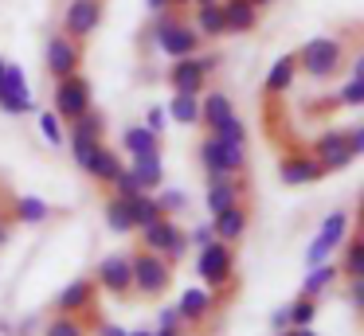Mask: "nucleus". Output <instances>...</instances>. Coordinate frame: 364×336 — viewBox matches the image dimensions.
Instances as JSON below:
<instances>
[{"instance_id":"1","label":"nucleus","mask_w":364,"mask_h":336,"mask_svg":"<svg viewBox=\"0 0 364 336\" xmlns=\"http://www.w3.org/2000/svg\"><path fill=\"white\" fill-rule=\"evenodd\" d=\"M294 59H298V70L306 78L325 82V78H333L341 70V63H345V43H341L337 36H317V39H309V43H301V51H294Z\"/></svg>"},{"instance_id":"2","label":"nucleus","mask_w":364,"mask_h":336,"mask_svg":"<svg viewBox=\"0 0 364 336\" xmlns=\"http://www.w3.org/2000/svg\"><path fill=\"white\" fill-rule=\"evenodd\" d=\"M153 39H157V47L168 55V59H184V55H196L200 47H204V39H200V31L192 28L188 20H181V16L168 8V12H157V20H153Z\"/></svg>"},{"instance_id":"3","label":"nucleus","mask_w":364,"mask_h":336,"mask_svg":"<svg viewBox=\"0 0 364 336\" xmlns=\"http://www.w3.org/2000/svg\"><path fill=\"white\" fill-rule=\"evenodd\" d=\"M137 239H141V250H153L157 258H165L168 266H176L184 254H188V234H184V227L176 223L173 215H165V219H157V223H149V227H137Z\"/></svg>"},{"instance_id":"4","label":"nucleus","mask_w":364,"mask_h":336,"mask_svg":"<svg viewBox=\"0 0 364 336\" xmlns=\"http://www.w3.org/2000/svg\"><path fill=\"white\" fill-rule=\"evenodd\" d=\"M129 270H134V293L145 297V301L161 297L168 286H173V266H168L165 258H157L153 250L137 246L134 254H129Z\"/></svg>"},{"instance_id":"5","label":"nucleus","mask_w":364,"mask_h":336,"mask_svg":"<svg viewBox=\"0 0 364 336\" xmlns=\"http://www.w3.org/2000/svg\"><path fill=\"white\" fill-rule=\"evenodd\" d=\"M200 164H204L208 180L243 176L247 172V145H228V141H220L215 133H208V137L200 141Z\"/></svg>"},{"instance_id":"6","label":"nucleus","mask_w":364,"mask_h":336,"mask_svg":"<svg viewBox=\"0 0 364 336\" xmlns=\"http://www.w3.org/2000/svg\"><path fill=\"white\" fill-rule=\"evenodd\" d=\"M196 270H200L204 289H223V286H231V278H235V246L212 239L208 246H200Z\"/></svg>"},{"instance_id":"7","label":"nucleus","mask_w":364,"mask_h":336,"mask_svg":"<svg viewBox=\"0 0 364 336\" xmlns=\"http://www.w3.org/2000/svg\"><path fill=\"white\" fill-rule=\"evenodd\" d=\"M51 102H55L59 121H75L79 114H87V109L95 106V98H90V78L82 75V70H75V75H67V78H55Z\"/></svg>"},{"instance_id":"8","label":"nucleus","mask_w":364,"mask_h":336,"mask_svg":"<svg viewBox=\"0 0 364 336\" xmlns=\"http://www.w3.org/2000/svg\"><path fill=\"white\" fill-rule=\"evenodd\" d=\"M95 286L98 293H110L114 301L134 297V270H129V254H106L95 266Z\"/></svg>"},{"instance_id":"9","label":"nucleus","mask_w":364,"mask_h":336,"mask_svg":"<svg viewBox=\"0 0 364 336\" xmlns=\"http://www.w3.org/2000/svg\"><path fill=\"white\" fill-rule=\"evenodd\" d=\"M43 70H48V78H67L75 70H82V43L55 31L48 39V47H43Z\"/></svg>"},{"instance_id":"10","label":"nucleus","mask_w":364,"mask_h":336,"mask_svg":"<svg viewBox=\"0 0 364 336\" xmlns=\"http://www.w3.org/2000/svg\"><path fill=\"white\" fill-rule=\"evenodd\" d=\"M102 16H106L102 0H71L67 12H63V36L75 39V43H87V39L98 31Z\"/></svg>"},{"instance_id":"11","label":"nucleus","mask_w":364,"mask_h":336,"mask_svg":"<svg viewBox=\"0 0 364 336\" xmlns=\"http://www.w3.org/2000/svg\"><path fill=\"white\" fill-rule=\"evenodd\" d=\"M309 156H314V161L321 164V172H325V176H329V172L348 168V164L356 161V153L348 148L345 129H329V133H321V137L314 141V148H309Z\"/></svg>"},{"instance_id":"12","label":"nucleus","mask_w":364,"mask_h":336,"mask_svg":"<svg viewBox=\"0 0 364 336\" xmlns=\"http://www.w3.org/2000/svg\"><path fill=\"white\" fill-rule=\"evenodd\" d=\"M0 114L9 117H24L32 114V90H28V78L16 63H4V82H0Z\"/></svg>"},{"instance_id":"13","label":"nucleus","mask_w":364,"mask_h":336,"mask_svg":"<svg viewBox=\"0 0 364 336\" xmlns=\"http://www.w3.org/2000/svg\"><path fill=\"white\" fill-rule=\"evenodd\" d=\"M55 313H63V317L98 313V286H95V278H75L71 286L55 297Z\"/></svg>"},{"instance_id":"14","label":"nucleus","mask_w":364,"mask_h":336,"mask_svg":"<svg viewBox=\"0 0 364 336\" xmlns=\"http://www.w3.org/2000/svg\"><path fill=\"white\" fill-rule=\"evenodd\" d=\"M247 227H251V207H247V203H231L220 215H212V234L220 242H228V246H239V242H243Z\"/></svg>"},{"instance_id":"15","label":"nucleus","mask_w":364,"mask_h":336,"mask_svg":"<svg viewBox=\"0 0 364 336\" xmlns=\"http://www.w3.org/2000/svg\"><path fill=\"white\" fill-rule=\"evenodd\" d=\"M168 86H173V94H204L208 86V75L200 70L196 55H184V59H173L168 63Z\"/></svg>"},{"instance_id":"16","label":"nucleus","mask_w":364,"mask_h":336,"mask_svg":"<svg viewBox=\"0 0 364 336\" xmlns=\"http://www.w3.org/2000/svg\"><path fill=\"white\" fill-rule=\"evenodd\" d=\"M176 313H181V325H204V320L215 313V293L204 289V286L184 289L181 301H176Z\"/></svg>"},{"instance_id":"17","label":"nucleus","mask_w":364,"mask_h":336,"mask_svg":"<svg viewBox=\"0 0 364 336\" xmlns=\"http://www.w3.org/2000/svg\"><path fill=\"white\" fill-rule=\"evenodd\" d=\"M278 176H282V184L290 188H301V184H314V180H321V164L314 161L309 153H290L278 161Z\"/></svg>"},{"instance_id":"18","label":"nucleus","mask_w":364,"mask_h":336,"mask_svg":"<svg viewBox=\"0 0 364 336\" xmlns=\"http://www.w3.org/2000/svg\"><path fill=\"white\" fill-rule=\"evenodd\" d=\"M247 192V180L239 176H220V180H208L204 188V203H208V215H220L223 207L239 203V195Z\"/></svg>"},{"instance_id":"19","label":"nucleus","mask_w":364,"mask_h":336,"mask_svg":"<svg viewBox=\"0 0 364 336\" xmlns=\"http://www.w3.org/2000/svg\"><path fill=\"white\" fill-rule=\"evenodd\" d=\"M220 8H223L228 36H247V31L259 28V8L251 0H220Z\"/></svg>"},{"instance_id":"20","label":"nucleus","mask_w":364,"mask_h":336,"mask_svg":"<svg viewBox=\"0 0 364 336\" xmlns=\"http://www.w3.org/2000/svg\"><path fill=\"white\" fill-rule=\"evenodd\" d=\"M231 114H235V106H231V98H228L223 90L200 94V125H208V133H215Z\"/></svg>"},{"instance_id":"21","label":"nucleus","mask_w":364,"mask_h":336,"mask_svg":"<svg viewBox=\"0 0 364 336\" xmlns=\"http://www.w3.org/2000/svg\"><path fill=\"white\" fill-rule=\"evenodd\" d=\"M129 172L137 176L141 192H161V184H165V164H161V153H141V156H134Z\"/></svg>"},{"instance_id":"22","label":"nucleus","mask_w":364,"mask_h":336,"mask_svg":"<svg viewBox=\"0 0 364 336\" xmlns=\"http://www.w3.org/2000/svg\"><path fill=\"white\" fill-rule=\"evenodd\" d=\"M341 281V266L337 262H321V266H309V273H306V281H301V289L298 293L301 297H321V293H329L333 286Z\"/></svg>"},{"instance_id":"23","label":"nucleus","mask_w":364,"mask_h":336,"mask_svg":"<svg viewBox=\"0 0 364 336\" xmlns=\"http://www.w3.org/2000/svg\"><path fill=\"white\" fill-rule=\"evenodd\" d=\"M192 28L200 31V39H223V36H228V23H223V8H220V0H215V4H196Z\"/></svg>"},{"instance_id":"24","label":"nucleus","mask_w":364,"mask_h":336,"mask_svg":"<svg viewBox=\"0 0 364 336\" xmlns=\"http://www.w3.org/2000/svg\"><path fill=\"white\" fill-rule=\"evenodd\" d=\"M122 168H126V164H122V156L114 153V148L98 145L95 161L87 164V176H90V180H98V184H114V176H118Z\"/></svg>"},{"instance_id":"25","label":"nucleus","mask_w":364,"mask_h":336,"mask_svg":"<svg viewBox=\"0 0 364 336\" xmlns=\"http://www.w3.org/2000/svg\"><path fill=\"white\" fill-rule=\"evenodd\" d=\"M294 75H298V59L294 55H282V59L274 63V67L267 70V82H262V90L267 94H286L294 86Z\"/></svg>"},{"instance_id":"26","label":"nucleus","mask_w":364,"mask_h":336,"mask_svg":"<svg viewBox=\"0 0 364 336\" xmlns=\"http://www.w3.org/2000/svg\"><path fill=\"white\" fill-rule=\"evenodd\" d=\"M165 114L173 117L176 125L196 129V125H200V94H173V102L165 106Z\"/></svg>"},{"instance_id":"27","label":"nucleus","mask_w":364,"mask_h":336,"mask_svg":"<svg viewBox=\"0 0 364 336\" xmlns=\"http://www.w3.org/2000/svg\"><path fill=\"white\" fill-rule=\"evenodd\" d=\"M122 148H126L129 156H141V153H161V137L153 129H145V125H129L126 133H122Z\"/></svg>"},{"instance_id":"28","label":"nucleus","mask_w":364,"mask_h":336,"mask_svg":"<svg viewBox=\"0 0 364 336\" xmlns=\"http://www.w3.org/2000/svg\"><path fill=\"white\" fill-rule=\"evenodd\" d=\"M129 219H134V231L137 227H149V223H157V219H165L161 215V207H157V195L153 192H137V195H129Z\"/></svg>"},{"instance_id":"29","label":"nucleus","mask_w":364,"mask_h":336,"mask_svg":"<svg viewBox=\"0 0 364 336\" xmlns=\"http://www.w3.org/2000/svg\"><path fill=\"white\" fill-rule=\"evenodd\" d=\"M348 223H353V215H348L345 207H337L333 215H325L321 231H317V242H325L329 250H337L341 242H345V234H348Z\"/></svg>"},{"instance_id":"30","label":"nucleus","mask_w":364,"mask_h":336,"mask_svg":"<svg viewBox=\"0 0 364 336\" xmlns=\"http://www.w3.org/2000/svg\"><path fill=\"white\" fill-rule=\"evenodd\" d=\"M43 219H51V207L43 200H36V195H20L16 203H12V223H43Z\"/></svg>"},{"instance_id":"31","label":"nucleus","mask_w":364,"mask_h":336,"mask_svg":"<svg viewBox=\"0 0 364 336\" xmlns=\"http://www.w3.org/2000/svg\"><path fill=\"white\" fill-rule=\"evenodd\" d=\"M106 215V227H110L114 234H134V219H129V203L122 200V195H110L102 207Z\"/></svg>"},{"instance_id":"32","label":"nucleus","mask_w":364,"mask_h":336,"mask_svg":"<svg viewBox=\"0 0 364 336\" xmlns=\"http://www.w3.org/2000/svg\"><path fill=\"white\" fill-rule=\"evenodd\" d=\"M71 125V137H87V141H102V133H106V117L98 114L95 106L87 109V114H79L75 121H67Z\"/></svg>"},{"instance_id":"33","label":"nucleus","mask_w":364,"mask_h":336,"mask_svg":"<svg viewBox=\"0 0 364 336\" xmlns=\"http://www.w3.org/2000/svg\"><path fill=\"white\" fill-rule=\"evenodd\" d=\"M360 273H364V242L353 234V239L345 242V262H341V278L360 281Z\"/></svg>"},{"instance_id":"34","label":"nucleus","mask_w":364,"mask_h":336,"mask_svg":"<svg viewBox=\"0 0 364 336\" xmlns=\"http://www.w3.org/2000/svg\"><path fill=\"white\" fill-rule=\"evenodd\" d=\"M43 336H90V328L82 317H63V313H55V317L43 325Z\"/></svg>"},{"instance_id":"35","label":"nucleus","mask_w":364,"mask_h":336,"mask_svg":"<svg viewBox=\"0 0 364 336\" xmlns=\"http://www.w3.org/2000/svg\"><path fill=\"white\" fill-rule=\"evenodd\" d=\"M286 317H290V328H309V325H314V317H317V301L298 293L290 305H286Z\"/></svg>"},{"instance_id":"36","label":"nucleus","mask_w":364,"mask_h":336,"mask_svg":"<svg viewBox=\"0 0 364 336\" xmlns=\"http://www.w3.org/2000/svg\"><path fill=\"white\" fill-rule=\"evenodd\" d=\"M215 137L220 141H228V145H247V125H243V117L239 114H231L228 121L215 129Z\"/></svg>"},{"instance_id":"37","label":"nucleus","mask_w":364,"mask_h":336,"mask_svg":"<svg viewBox=\"0 0 364 336\" xmlns=\"http://www.w3.org/2000/svg\"><path fill=\"white\" fill-rule=\"evenodd\" d=\"M98 145L102 141H87V137H71V156H75V164H79L82 172H87V164L95 161V153H98Z\"/></svg>"},{"instance_id":"38","label":"nucleus","mask_w":364,"mask_h":336,"mask_svg":"<svg viewBox=\"0 0 364 336\" xmlns=\"http://www.w3.org/2000/svg\"><path fill=\"white\" fill-rule=\"evenodd\" d=\"M40 133L43 141H51V145H63V121H59V114H40Z\"/></svg>"},{"instance_id":"39","label":"nucleus","mask_w":364,"mask_h":336,"mask_svg":"<svg viewBox=\"0 0 364 336\" xmlns=\"http://www.w3.org/2000/svg\"><path fill=\"white\" fill-rule=\"evenodd\" d=\"M153 195H157L161 215H176V211L188 207V195H184V192H153Z\"/></svg>"},{"instance_id":"40","label":"nucleus","mask_w":364,"mask_h":336,"mask_svg":"<svg viewBox=\"0 0 364 336\" xmlns=\"http://www.w3.org/2000/svg\"><path fill=\"white\" fill-rule=\"evenodd\" d=\"M114 195H122V200H129V195H137V192H141V184H137V176H134V172H129V168H122L118 172V176H114Z\"/></svg>"},{"instance_id":"41","label":"nucleus","mask_w":364,"mask_h":336,"mask_svg":"<svg viewBox=\"0 0 364 336\" xmlns=\"http://www.w3.org/2000/svg\"><path fill=\"white\" fill-rule=\"evenodd\" d=\"M341 106H364V78H353L341 90Z\"/></svg>"},{"instance_id":"42","label":"nucleus","mask_w":364,"mask_h":336,"mask_svg":"<svg viewBox=\"0 0 364 336\" xmlns=\"http://www.w3.org/2000/svg\"><path fill=\"white\" fill-rule=\"evenodd\" d=\"M165 121H168L165 106H149V114H145V129H153L161 137V133H165Z\"/></svg>"},{"instance_id":"43","label":"nucleus","mask_w":364,"mask_h":336,"mask_svg":"<svg viewBox=\"0 0 364 336\" xmlns=\"http://www.w3.org/2000/svg\"><path fill=\"white\" fill-rule=\"evenodd\" d=\"M184 234H188V246H208V242H212L215 239V234H212V223H200V227H192V231H184Z\"/></svg>"},{"instance_id":"44","label":"nucleus","mask_w":364,"mask_h":336,"mask_svg":"<svg viewBox=\"0 0 364 336\" xmlns=\"http://www.w3.org/2000/svg\"><path fill=\"white\" fill-rule=\"evenodd\" d=\"M329 254H333V250L325 246V242L314 239V242H309V250H306V262H309V266H321V262H329Z\"/></svg>"},{"instance_id":"45","label":"nucleus","mask_w":364,"mask_h":336,"mask_svg":"<svg viewBox=\"0 0 364 336\" xmlns=\"http://www.w3.org/2000/svg\"><path fill=\"white\" fill-rule=\"evenodd\" d=\"M345 137H348V148L360 156V153H364V125H353V129H345Z\"/></svg>"},{"instance_id":"46","label":"nucleus","mask_w":364,"mask_h":336,"mask_svg":"<svg viewBox=\"0 0 364 336\" xmlns=\"http://www.w3.org/2000/svg\"><path fill=\"white\" fill-rule=\"evenodd\" d=\"M286 328H290V317H286V305H282V309H274V313H270V332H286Z\"/></svg>"},{"instance_id":"47","label":"nucleus","mask_w":364,"mask_h":336,"mask_svg":"<svg viewBox=\"0 0 364 336\" xmlns=\"http://www.w3.org/2000/svg\"><path fill=\"white\" fill-rule=\"evenodd\" d=\"M176 325H181V313H176V305H173V309H161V325H157V328H176Z\"/></svg>"},{"instance_id":"48","label":"nucleus","mask_w":364,"mask_h":336,"mask_svg":"<svg viewBox=\"0 0 364 336\" xmlns=\"http://www.w3.org/2000/svg\"><path fill=\"white\" fill-rule=\"evenodd\" d=\"M98 336H129L122 325H110V320H98Z\"/></svg>"},{"instance_id":"49","label":"nucleus","mask_w":364,"mask_h":336,"mask_svg":"<svg viewBox=\"0 0 364 336\" xmlns=\"http://www.w3.org/2000/svg\"><path fill=\"white\" fill-rule=\"evenodd\" d=\"M153 336H184V325H176V328H153Z\"/></svg>"},{"instance_id":"50","label":"nucleus","mask_w":364,"mask_h":336,"mask_svg":"<svg viewBox=\"0 0 364 336\" xmlns=\"http://www.w3.org/2000/svg\"><path fill=\"white\" fill-rule=\"evenodd\" d=\"M149 8H153V12H168V8H173V0H149Z\"/></svg>"},{"instance_id":"51","label":"nucleus","mask_w":364,"mask_h":336,"mask_svg":"<svg viewBox=\"0 0 364 336\" xmlns=\"http://www.w3.org/2000/svg\"><path fill=\"white\" fill-rule=\"evenodd\" d=\"M251 4H255V8H259V12H262V8H270V4H274V0H251Z\"/></svg>"},{"instance_id":"52","label":"nucleus","mask_w":364,"mask_h":336,"mask_svg":"<svg viewBox=\"0 0 364 336\" xmlns=\"http://www.w3.org/2000/svg\"><path fill=\"white\" fill-rule=\"evenodd\" d=\"M129 336H153V328H137V332H129Z\"/></svg>"},{"instance_id":"53","label":"nucleus","mask_w":364,"mask_h":336,"mask_svg":"<svg viewBox=\"0 0 364 336\" xmlns=\"http://www.w3.org/2000/svg\"><path fill=\"white\" fill-rule=\"evenodd\" d=\"M192 4V0H173V8H188Z\"/></svg>"},{"instance_id":"54","label":"nucleus","mask_w":364,"mask_h":336,"mask_svg":"<svg viewBox=\"0 0 364 336\" xmlns=\"http://www.w3.org/2000/svg\"><path fill=\"white\" fill-rule=\"evenodd\" d=\"M4 63H9V59H4V55H0V82H4Z\"/></svg>"},{"instance_id":"55","label":"nucleus","mask_w":364,"mask_h":336,"mask_svg":"<svg viewBox=\"0 0 364 336\" xmlns=\"http://www.w3.org/2000/svg\"><path fill=\"white\" fill-rule=\"evenodd\" d=\"M192 4H215V0H192Z\"/></svg>"}]
</instances>
